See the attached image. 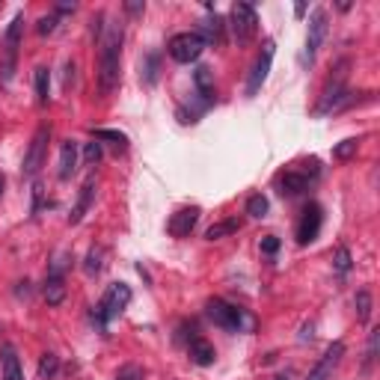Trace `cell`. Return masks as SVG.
<instances>
[{
    "mask_svg": "<svg viewBox=\"0 0 380 380\" xmlns=\"http://www.w3.org/2000/svg\"><path fill=\"white\" fill-rule=\"evenodd\" d=\"M131 303V288L125 283H113L107 285L104 297L98 300V306L93 309V321L101 327V330H107V324L116 318V315H122V309Z\"/></svg>",
    "mask_w": 380,
    "mask_h": 380,
    "instance_id": "3",
    "label": "cell"
},
{
    "mask_svg": "<svg viewBox=\"0 0 380 380\" xmlns=\"http://www.w3.org/2000/svg\"><path fill=\"white\" fill-rule=\"evenodd\" d=\"M101 155H104V149H101L98 140H93V143L83 146V163H86V167H95V163L101 161Z\"/></svg>",
    "mask_w": 380,
    "mask_h": 380,
    "instance_id": "31",
    "label": "cell"
},
{
    "mask_svg": "<svg viewBox=\"0 0 380 380\" xmlns=\"http://www.w3.org/2000/svg\"><path fill=\"white\" fill-rule=\"evenodd\" d=\"M377 345H380V330L374 327V330L369 333V348H365V369L374 362V357H377Z\"/></svg>",
    "mask_w": 380,
    "mask_h": 380,
    "instance_id": "32",
    "label": "cell"
},
{
    "mask_svg": "<svg viewBox=\"0 0 380 380\" xmlns=\"http://www.w3.org/2000/svg\"><path fill=\"white\" fill-rule=\"evenodd\" d=\"M101 271H104V247H90L86 262H83V273L86 276H98Z\"/></svg>",
    "mask_w": 380,
    "mask_h": 380,
    "instance_id": "26",
    "label": "cell"
},
{
    "mask_svg": "<svg viewBox=\"0 0 380 380\" xmlns=\"http://www.w3.org/2000/svg\"><path fill=\"white\" fill-rule=\"evenodd\" d=\"M199 217H202V208H199V205L179 208V211H175L172 217H170V223H167V232H170L172 238H187L190 232L196 229Z\"/></svg>",
    "mask_w": 380,
    "mask_h": 380,
    "instance_id": "13",
    "label": "cell"
},
{
    "mask_svg": "<svg viewBox=\"0 0 380 380\" xmlns=\"http://www.w3.org/2000/svg\"><path fill=\"white\" fill-rule=\"evenodd\" d=\"M48 143H50V125H39L33 134V140H30L27 155H24V163H21L24 179H33V175L42 170V163L48 158Z\"/></svg>",
    "mask_w": 380,
    "mask_h": 380,
    "instance_id": "7",
    "label": "cell"
},
{
    "mask_svg": "<svg viewBox=\"0 0 380 380\" xmlns=\"http://www.w3.org/2000/svg\"><path fill=\"white\" fill-rule=\"evenodd\" d=\"M341 357H345V341H333V345L324 351V357L315 362V369L309 372L306 380H330L333 372H336V365L341 362Z\"/></svg>",
    "mask_w": 380,
    "mask_h": 380,
    "instance_id": "14",
    "label": "cell"
},
{
    "mask_svg": "<svg viewBox=\"0 0 380 380\" xmlns=\"http://www.w3.org/2000/svg\"><path fill=\"white\" fill-rule=\"evenodd\" d=\"M21 36H24V15L18 12V15L9 21L6 33H4V48H0V83H9L12 78H15Z\"/></svg>",
    "mask_w": 380,
    "mask_h": 380,
    "instance_id": "2",
    "label": "cell"
},
{
    "mask_svg": "<svg viewBox=\"0 0 380 380\" xmlns=\"http://www.w3.org/2000/svg\"><path fill=\"white\" fill-rule=\"evenodd\" d=\"M327 30H330V15L327 9H315L309 18V33H306V48H303V66H312L315 57H318V48L327 39Z\"/></svg>",
    "mask_w": 380,
    "mask_h": 380,
    "instance_id": "8",
    "label": "cell"
},
{
    "mask_svg": "<svg viewBox=\"0 0 380 380\" xmlns=\"http://www.w3.org/2000/svg\"><path fill=\"white\" fill-rule=\"evenodd\" d=\"M125 12H128V15H143L146 4H143V0H128V4H125Z\"/></svg>",
    "mask_w": 380,
    "mask_h": 380,
    "instance_id": "37",
    "label": "cell"
},
{
    "mask_svg": "<svg viewBox=\"0 0 380 380\" xmlns=\"http://www.w3.org/2000/svg\"><path fill=\"white\" fill-rule=\"evenodd\" d=\"M208 318L220 327V330H229V333H240V327H244V312H240L238 306H232V303H226L220 297L208 300Z\"/></svg>",
    "mask_w": 380,
    "mask_h": 380,
    "instance_id": "10",
    "label": "cell"
},
{
    "mask_svg": "<svg viewBox=\"0 0 380 380\" xmlns=\"http://www.w3.org/2000/svg\"><path fill=\"white\" fill-rule=\"evenodd\" d=\"M194 33L202 39V45H220V42H223V33H226V21L211 9L208 15L199 21V27H196Z\"/></svg>",
    "mask_w": 380,
    "mask_h": 380,
    "instance_id": "15",
    "label": "cell"
},
{
    "mask_svg": "<svg viewBox=\"0 0 380 380\" xmlns=\"http://www.w3.org/2000/svg\"><path fill=\"white\" fill-rule=\"evenodd\" d=\"M187 351H190V360H194L196 365H211L214 360H217V351H214V345L211 341H205V339H194L187 345Z\"/></svg>",
    "mask_w": 380,
    "mask_h": 380,
    "instance_id": "18",
    "label": "cell"
},
{
    "mask_svg": "<svg viewBox=\"0 0 380 380\" xmlns=\"http://www.w3.org/2000/svg\"><path fill=\"white\" fill-rule=\"evenodd\" d=\"M42 294L48 300V306H60V303L66 300V280H62V276L48 273V280L42 285Z\"/></svg>",
    "mask_w": 380,
    "mask_h": 380,
    "instance_id": "19",
    "label": "cell"
},
{
    "mask_svg": "<svg viewBox=\"0 0 380 380\" xmlns=\"http://www.w3.org/2000/svg\"><path fill=\"white\" fill-rule=\"evenodd\" d=\"M333 264H336V271H339V273H348V271H351V250H348V247H339Z\"/></svg>",
    "mask_w": 380,
    "mask_h": 380,
    "instance_id": "33",
    "label": "cell"
},
{
    "mask_svg": "<svg viewBox=\"0 0 380 380\" xmlns=\"http://www.w3.org/2000/svg\"><path fill=\"white\" fill-rule=\"evenodd\" d=\"M273 39H268L262 45V54L256 57V62H252L250 69V78H247V95H256L262 90V83L268 81V72H271V62H273Z\"/></svg>",
    "mask_w": 380,
    "mask_h": 380,
    "instance_id": "12",
    "label": "cell"
},
{
    "mask_svg": "<svg viewBox=\"0 0 380 380\" xmlns=\"http://www.w3.org/2000/svg\"><path fill=\"white\" fill-rule=\"evenodd\" d=\"M57 24H60V15H57V12H54V15H45V18L39 21V33H42V36H50V33L57 30Z\"/></svg>",
    "mask_w": 380,
    "mask_h": 380,
    "instance_id": "35",
    "label": "cell"
},
{
    "mask_svg": "<svg viewBox=\"0 0 380 380\" xmlns=\"http://www.w3.org/2000/svg\"><path fill=\"white\" fill-rule=\"evenodd\" d=\"M202 50H205V45H202V39L196 33H175L172 39L167 42V54L175 60V62H196L202 57Z\"/></svg>",
    "mask_w": 380,
    "mask_h": 380,
    "instance_id": "9",
    "label": "cell"
},
{
    "mask_svg": "<svg viewBox=\"0 0 380 380\" xmlns=\"http://www.w3.org/2000/svg\"><path fill=\"white\" fill-rule=\"evenodd\" d=\"M194 81H196L199 95L205 98V104H211V101H214V72H211L208 66H199V69L194 72Z\"/></svg>",
    "mask_w": 380,
    "mask_h": 380,
    "instance_id": "21",
    "label": "cell"
},
{
    "mask_svg": "<svg viewBox=\"0 0 380 380\" xmlns=\"http://www.w3.org/2000/svg\"><path fill=\"white\" fill-rule=\"evenodd\" d=\"M273 380H291V377H288V374H276Z\"/></svg>",
    "mask_w": 380,
    "mask_h": 380,
    "instance_id": "39",
    "label": "cell"
},
{
    "mask_svg": "<svg viewBox=\"0 0 380 380\" xmlns=\"http://www.w3.org/2000/svg\"><path fill=\"white\" fill-rule=\"evenodd\" d=\"M324 226V208L318 202H306V208L300 214V223H297V244H312L318 238Z\"/></svg>",
    "mask_w": 380,
    "mask_h": 380,
    "instance_id": "11",
    "label": "cell"
},
{
    "mask_svg": "<svg viewBox=\"0 0 380 380\" xmlns=\"http://www.w3.org/2000/svg\"><path fill=\"white\" fill-rule=\"evenodd\" d=\"M229 27L235 33L238 45H250L256 39V30H259V15L252 4H235L232 12H229Z\"/></svg>",
    "mask_w": 380,
    "mask_h": 380,
    "instance_id": "6",
    "label": "cell"
},
{
    "mask_svg": "<svg viewBox=\"0 0 380 380\" xmlns=\"http://www.w3.org/2000/svg\"><path fill=\"white\" fill-rule=\"evenodd\" d=\"M4 187H6V179H4V172H0V196H4Z\"/></svg>",
    "mask_w": 380,
    "mask_h": 380,
    "instance_id": "38",
    "label": "cell"
},
{
    "mask_svg": "<svg viewBox=\"0 0 380 380\" xmlns=\"http://www.w3.org/2000/svg\"><path fill=\"white\" fill-rule=\"evenodd\" d=\"M353 306H357V321H360V324H369V321H372V309H374L372 291H369V288H360L357 297H353Z\"/></svg>",
    "mask_w": 380,
    "mask_h": 380,
    "instance_id": "22",
    "label": "cell"
},
{
    "mask_svg": "<svg viewBox=\"0 0 380 380\" xmlns=\"http://www.w3.org/2000/svg\"><path fill=\"white\" fill-rule=\"evenodd\" d=\"M60 372V357L57 353H45L39 360V380H54Z\"/></svg>",
    "mask_w": 380,
    "mask_h": 380,
    "instance_id": "29",
    "label": "cell"
},
{
    "mask_svg": "<svg viewBox=\"0 0 380 380\" xmlns=\"http://www.w3.org/2000/svg\"><path fill=\"white\" fill-rule=\"evenodd\" d=\"M116 380H143V369H140V365H134V362L131 365H122Z\"/></svg>",
    "mask_w": 380,
    "mask_h": 380,
    "instance_id": "34",
    "label": "cell"
},
{
    "mask_svg": "<svg viewBox=\"0 0 380 380\" xmlns=\"http://www.w3.org/2000/svg\"><path fill=\"white\" fill-rule=\"evenodd\" d=\"M93 199H95V175H90V179L83 182V187H81L78 202H74V208H72V214H69V223H72V226H78V223L86 217V211H90V205H93Z\"/></svg>",
    "mask_w": 380,
    "mask_h": 380,
    "instance_id": "16",
    "label": "cell"
},
{
    "mask_svg": "<svg viewBox=\"0 0 380 380\" xmlns=\"http://www.w3.org/2000/svg\"><path fill=\"white\" fill-rule=\"evenodd\" d=\"M4 380H24V372H21V362L15 357L12 348H4Z\"/></svg>",
    "mask_w": 380,
    "mask_h": 380,
    "instance_id": "27",
    "label": "cell"
},
{
    "mask_svg": "<svg viewBox=\"0 0 380 380\" xmlns=\"http://www.w3.org/2000/svg\"><path fill=\"white\" fill-rule=\"evenodd\" d=\"M318 175H321V163L318 161H306V163H300V167H291L285 170L280 179H276V187H280V194L283 196H300L303 190H309V184L318 182Z\"/></svg>",
    "mask_w": 380,
    "mask_h": 380,
    "instance_id": "4",
    "label": "cell"
},
{
    "mask_svg": "<svg viewBox=\"0 0 380 380\" xmlns=\"http://www.w3.org/2000/svg\"><path fill=\"white\" fill-rule=\"evenodd\" d=\"M93 140H98V143H110L116 151H125V149H128V137H125L122 131H113V128H95V131H93Z\"/></svg>",
    "mask_w": 380,
    "mask_h": 380,
    "instance_id": "23",
    "label": "cell"
},
{
    "mask_svg": "<svg viewBox=\"0 0 380 380\" xmlns=\"http://www.w3.org/2000/svg\"><path fill=\"white\" fill-rule=\"evenodd\" d=\"M74 170H78V143L66 140V143H62V149H60V170H57L60 182H69L74 175Z\"/></svg>",
    "mask_w": 380,
    "mask_h": 380,
    "instance_id": "17",
    "label": "cell"
},
{
    "mask_svg": "<svg viewBox=\"0 0 380 380\" xmlns=\"http://www.w3.org/2000/svg\"><path fill=\"white\" fill-rule=\"evenodd\" d=\"M348 69H351V60H339L336 69L330 74V81H327L324 93H321V104H318V116H327V113H336L339 101L345 98V81H348Z\"/></svg>",
    "mask_w": 380,
    "mask_h": 380,
    "instance_id": "5",
    "label": "cell"
},
{
    "mask_svg": "<svg viewBox=\"0 0 380 380\" xmlns=\"http://www.w3.org/2000/svg\"><path fill=\"white\" fill-rule=\"evenodd\" d=\"M238 229H240V220H238V217H229V220H220V223L208 226L205 238H208V240H220V238H226V235H235Z\"/></svg>",
    "mask_w": 380,
    "mask_h": 380,
    "instance_id": "25",
    "label": "cell"
},
{
    "mask_svg": "<svg viewBox=\"0 0 380 380\" xmlns=\"http://www.w3.org/2000/svg\"><path fill=\"white\" fill-rule=\"evenodd\" d=\"M276 250H280V238H276V235H264V238H262V252L273 256Z\"/></svg>",
    "mask_w": 380,
    "mask_h": 380,
    "instance_id": "36",
    "label": "cell"
},
{
    "mask_svg": "<svg viewBox=\"0 0 380 380\" xmlns=\"http://www.w3.org/2000/svg\"><path fill=\"white\" fill-rule=\"evenodd\" d=\"M33 86H36V104L39 107H48V101H50V72L48 66H39L33 74Z\"/></svg>",
    "mask_w": 380,
    "mask_h": 380,
    "instance_id": "20",
    "label": "cell"
},
{
    "mask_svg": "<svg viewBox=\"0 0 380 380\" xmlns=\"http://www.w3.org/2000/svg\"><path fill=\"white\" fill-rule=\"evenodd\" d=\"M158 69H161V57L151 50V54H146L143 60H140V81L146 83V86H151L158 81Z\"/></svg>",
    "mask_w": 380,
    "mask_h": 380,
    "instance_id": "24",
    "label": "cell"
},
{
    "mask_svg": "<svg viewBox=\"0 0 380 380\" xmlns=\"http://www.w3.org/2000/svg\"><path fill=\"white\" fill-rule=\"evenodd\" d=\"M268 208H271V202H268V196H264V194H252L247 199V214H250V217H256V220L268 217Z\"/></svg>",
    "mask_w": 380,
    "mask_h": 380,
    "instance_id": "28",
    "label": "cell"
},
{
    "mask_svg": "<svg viewBox=\"0 0 380 380\" xmlns=\"http://www.w3.org/2000/svg\"><path fill=\"white\" fill-rule=\"evenodd\" d=\"M357 149H360V140H353V137H351V140H341V143L333 149V158H336V161H351L353 155H357Z\"/></svg>",
    "mask_w": 380,
    "mask_h": 380,
    "instance_id": "30",
    "label": "cell"
},
{
    "mask_svg": "<svg viewBox=\"0 0 380 380\" xmlns=\"http://www.w3.org/2000/svg\"><path fill=\"white\" fill-rule=\"evenodd\" d=\"M122 42H125V27L122 21L110 18L104 30L98 36V90L101 95H110L119 90L122 81Z\"/></svg>",
    "mask_w": 380,
    "mask_h": 380,
    "instance_id": "1",
    "label": "cell"
}]
</instances>
